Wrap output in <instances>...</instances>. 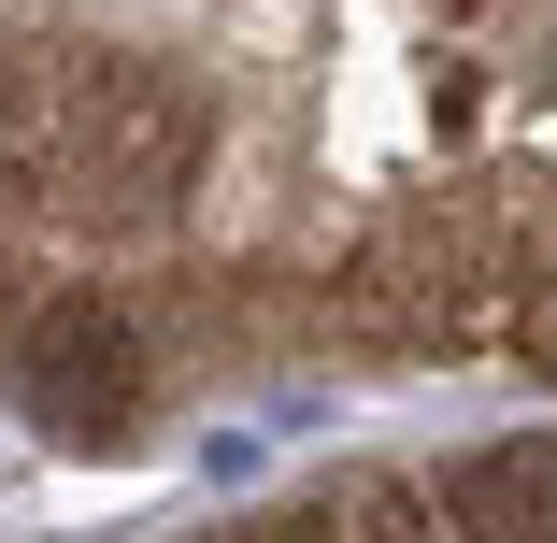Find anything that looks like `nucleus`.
Listing matches in <instances>:
<instances>
[{
  "label": "nucleus",
  "instance_id": "1",
  "mask_svg": "<svg viewBox=\"0 0 557 543\" xmlns=\"http://www.w3.org/2000/svg\"><path fill=\"white\" fill-rule=\"evenodd\" d=\"M15 372H29V400H44L58 444H129V415H144V330H129V300H100V286L29 300Z\"/></svg>",
  "mask_w": 557,
  "mask_h": 543
},
{
  "label": "nucleus",
  "instance_id": "2",
  "mask_svg": "<svg viewBox=\"0 0 557 543\" xmlns=\"http://www.w3.org/2000/svg\"><path fill=\"white\" fill-rule=\"evenodd\" d=\"M429 543H557V429H515V444L443 458Z\"/></svg>",
  "mask_w": 557,
  "mask_h": 543
},
{
  "label": "nucleus",
  "instance_id": "3",
  "mask_svg": "<svg viewBox=\"0 0 557 543\" xmlns=\"http://www.w3.org/2000/svg\"><path fill=\"white\" fill-rule=\"evenodd\" d=\"M244 543H344V515H258Z\"/></svg>",
  "mask_w": 557,
  "mask_h": 543
}]
</instances>
